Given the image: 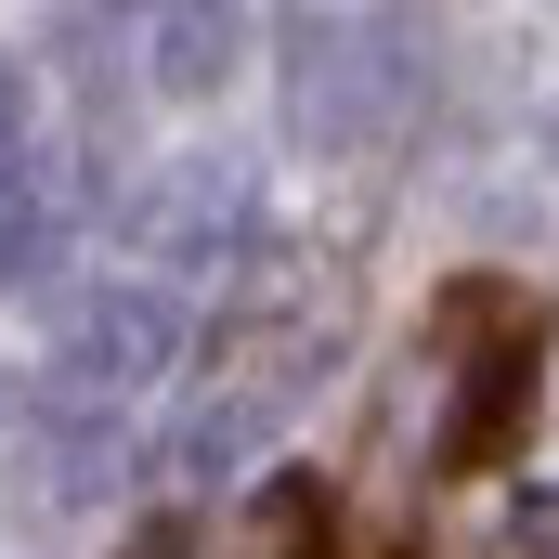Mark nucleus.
Segmentation results:
<instances>
[{
    "label": "nucleus",
    "instance_id": "nucleus-1",
    "mask_svg": "<svg viewBox=\"0 0 559 559\" xmlns=\"http://www.w3.org/2000/svg\"><path fill=\"white\" fill-rule=\"evenodd\" d=\"M417 92V26L404 13H299L286 26V131L312 156H365Z\"/></svg>",
    "mask_w": 559,
    "mask_h": 559
},
{
    "label": "nucleus",
    "instance_id": "nucleus-2",
    "mask_svg": "<svg viewBox=\"0 0 559 559\" xmlns=\"http://www.w3.org/2000/svg\"><path fill=\"white\" fill-rule=\"evenodd\" d=\"M169 352H182V312H169L156 286H92V299H66L52 417H92V404H118V391H143V378H169Z\"/></svg>",
    "mask_w": 559,
    "mask_h": 559
},
{
    "label": "nucleus",
    "instance_id": "nucleus-3",
    "mask_svg": "<svg viewBox=\"0 0 559 559\" xmlns=\"http://www.w3.org/2000/svg\"><path fill=\"white\" fill-rule=\"evenodd\" d=\"M248 156L235 143H209V156H169L156 182L131 195V248H156V261H222L235 235H248Z\"/></svg>",
    "mask_w": 559,
    "mask_h": 559
},
{
    "label": "nucleus",
    "instance_id": "nucleus-4",
    "mask_svg": "<svg viewBox=\"0 0 559 559\" xmlns=\"http://www.w3.org/2000/svg\"><path fill=\"white\" fill-rule=\"evenodd\" d=\"M521 404H534V352H521V338H495V352L468 365V404L442 417V468H481V455L521 429Z\"/></svg>",
    "mask_w": 559,
    "mask_h": 559
},
{
    "label": "nucleus",
    "instance_id": "nucleus-5",
    "mask_svg": "<svg viewBox=\"0 0 559 559\" xmlns=\"http://www.w3.org/2000/svg\"><path fill=\"white\" fill-rule=\"evenodd\" d=\"M235 52H248V26H235L222 0H209V13H156V92H222Z\"/></svg>",
    "mask_w": 559,
    "mask_h": 559
},
{
    "label": "nucleus",
    "instance_id": "nucleus-6",
    "mask_svg": "<svg viewBox=\"0 0 559 559\" xmlns=\"http://www.w3.org/2000/svg\"><path fill=\"white\" fill-rule=\"evenodd\" d=\"M118 481H131V442H118V417H66V429H52V508L118 495Z\"/></svg>",
    "mask_w": 559,
    "mask_h": 559
},
{
    "label": "nucleus",
    "instance_id": "nucleus-7",
    "mask_svg": "<svg viewBox=\"0 0 559 559\" xmlns=\"http://www.w3.org/2000/svg\"><path fill=\"white\" fill-rule=\"evenodd\" d=\"M261 559H325V495L312 481H274L261 495Z\"/></svg>",
    "mask_w": 559,
    "mask_h": 559
},
{
    "label": "nucleus",
    "instance_id": "nucleus-8",
    "mask_svg": "<svg viewBox=\"0 0 559 559\" xmlns=\"http://www.w3.org/2000/svg\"><path fill=\"white\" fill-rule=\"evenodd\" d=\"M495 559H559V508H547V495L508 521V547H495Z\"/></svg>",
    "mask_w": 559,
    "mask_h": 559
},
{
    "label": "nucleus",
    "instance_id": "nucleus-9",
    "mask_svg": "<svg viewBox=\"0 0 559 559\" xmlns=\"http://www.w3.org/2000/svg\"><path fill=\"white\" fill-rule=\"evenodd\" d=\"M13 131H26V79L0 66V156H13Z\"/></svg>",
    "mask_w": 559,
    "mask_h": 559
},
{
    "label": "nucleus",
    "instance_id": "nucleus-10",
    "mask_svg": "<svg viewBox=\"0 0 559 559\" xmlns=\"http://www.w3.org/2000/svg\"><path fill=\"white\" fill-rule=\"evenodd\" d=\"M534 156H547V169H559V105H547V118H534Z\"/></svg>",
    "mask_w": 559,
    "mask_h": 559
},
{
    "label": "nucleus",
    "instance_id": "nucleus-11",
    "mask_svg": "<svg viewBox=\"0 0 559 559\" xmlns=\"http://www.w3.org/2000/svg\"><path fill=\"white\" fill-rule=\"evenodd\" d=\"M13 404H26V391H13V378H0V417H13Z\"/></svg>",
    "mask_w": 559,
    "mask_h": 559
}]
</instances>
